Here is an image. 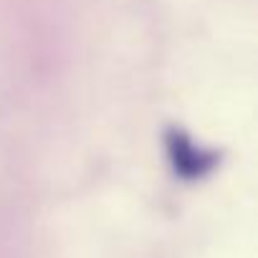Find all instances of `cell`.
<instances>
[{
	"label": "cell",
	"mask_w": 258,
	"mask_h": 258,
	"mask_svg": "<svg viewBox=\"0 0 258 258\" xmlns=\"http://www.w3.org/2000/svg\"><path fill=\"white\" fill-rule=\"evenodd\" d=\"M165 150L175 175H180L187 182L208 177L220 162V152L195 145L192 137H187L177 126H170L165 132Z\"/></svg>",
	"instance_id": "1"
}]
</instances>
